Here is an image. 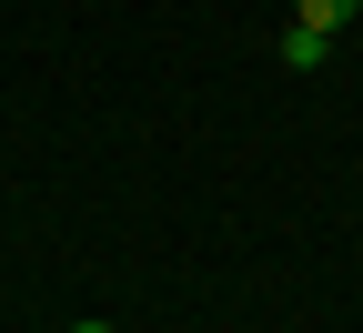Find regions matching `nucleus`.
Masks as SVG:
<instances>
[{"mask_svg": "<svg viewBox=\"0 0 363 333\" xmlns=\"http://www.w3.org/2000/svg\"><path fill=\"white\" fill-rule=\"evenodd\" d=\"M323 61H333V40L293 21V31H283V71H323Z\"/></svg>", "mask_w": 363, "mask_h": 333, "instance_id": "obj_2", "label": "nucleus"}, {"mask_svg": "<svg viewBox=\"0 0 363 333\" xmlns=\"http://www.w3.org/2000/svg\"><path fill=\"white\" fill-rule=\"evenodd\" d=\"M293 21L333 40V31H353V21H363V0H293Z\"/></svg>", "mask_w": 363, "mask_h": 333, "instance_id": "obj_1", "label": "nucleus"}, {"mask_svg": "<svg viewBox=\"0 0 363 333\" xmlns=\"http://www.w3.org/2000/svg\"><path fill=\"white\" fill-rule=\"evenodd\" d=\"M71 333H111V323H71Z\"/></svg>", "mask_w": 363, "mask_h": 333, "instance_id": "obj_3", "label": "nucleus"}]
</instances>
